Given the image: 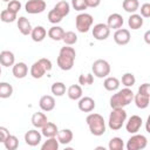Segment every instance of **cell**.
<instances>
[{"mask_svg": "<svg viewBox=\"0 0 150 150\" xmlns=\"http://www.w3.org/2000/svg\"><path fill=\"white\" fill-rule=\"evenodd\" d=\"M75 56H76V52L73 47H69V46H64L60 49V53H59V56H57V66L60 69L62 70H70L74 66V62H75Z\"/></svg>", "mask_w": 150, "mask_h": 150, "instance_id": "6da1fadb", "label": "cell"}, {"mask_svg": "<svg viewBox=\"0 0 150 150\" xmlns=\"http://www.w3.org/2000/svg\"><path fill=\"white\" fill-rule=\"evenodd\" d=\"M134 95H135L134 91L130 88H127V87L118 90L116 94H114L110 97L111 109H114V108H124L125 105L131 103V101L134 100Z\"/></svg>", "mask_w": 150, "mask_h": 150, "instance_id": "7a4b0ae2", "label": "cell"}, {"mask_svg": "<svg viewBox=\"0 0 150 150\" xmlns=\"http://www.w3.org/2000/svg\"><path fill=\"white\" fill-rule=\"evenodd\" d=\"M86 122L94 136H102L105 132V122L100 114H89L86 118Z\"/></svg>", "mask_w": 150, "mask_h": 150, "instance_id": "3957f363", "label": "cell"}, {"mask_svg": "<svg viewBox=\"0 0 150 150\" xmlns=\"http://www.w3.org/2000/svg\"><path fill=\"white\" fill-rule=\"evenodd\" d=\"M127 120V111L123 108H114L109 115L108 125L111 130H120Z\"/></svg>", "mask_w": 150, "mask_h": 150, "instance_id": "277c9868", "label": "cell"}, {"mask_svg": "<svg viewBox=\"0 0 150 150\" xmlns=\"http://www.w3.org/2000/svg\"><path fill=\"white\" fill-rule=\"evenodd\" d=\"M94 22V18L91 14L89 13H80L76 18H75V25H76V29L80 33H87L89 30V28L91 27Z\"/></svg>", "mask_w": 150, "mask_h": 150, "instance_id": "5b68a950", "label": "cell"}, {"mask_svg": "<svg viewBox=\"0 0 150 150\" xmlns=\"http://www.w3.org/2000/svg\"><path fill=\"white\" fill-rule=\"evenodd\" d=\"M91 70L96 77L103 79L110 74V64L108 61H105L103 59H98V60L94 61V63L91 66Z\"/></svg>", "mask_w": 150, "mask_h": 150, "instance_id": "8992f818", "label": "cell"}, {"mask_svg": "<svg viewBox=\"0 0 150 150\" xmlns=\"http://www.w3.org/2000/svg\"><path fill=\"white\" fill-rule=\"evenodd\" d=\"M148 144V139L144 135H139V134H132V136L128 139L127 142V150H142Z\"/></svg>", "mask_w": 150, "mask_h": 150, "instance_id": "52a82bcc", "label": "cell"}, {"mask_svg": "<svg viewBox=\"0 0 150 150\" xmlns=\"http://www.w3.org/2000/svg\"><path fill=\"white\" fill-rule=\"evenodd\" d=\"M46 6L45 0H28L25 5V9L29 14H39L46 9Z\"/></svg>", "mask_w": 150, "mask_h": 150, "instance_id": "ba28073f", "label": "cell"}, {"mask_svg": "<svg viewBox=\"0 0 150 150\" xmlns=\"http://www.w3.org/2000/svg\"><path fill=\"white\" fill-rule=\"evenodd\" d=\"M109 34H110V28L107 26V23H96L93 28V36L98 41H103L108 39Z\"/></svg>", "mask_w": 150, "mask_h": 150, "instance_id": "9c48e42d", "label": "cell"}, {"mask_svg": "<svg viewBox=\"0 0 150 150\" xmlns=\"http://www.w3.org/2000/svg\"><path fill=\"white\" fill-rule=\"evenodd\" d=\"M142 124H143L142 117L138 115H132L125 123V129L129 134L132 135V134H136L139 131V129L142 128Z\"/></svg>", "mask_w": 150, "mask_h": 150, "instance_id": "30bf717a", "label": "cell"}, {"mask_svg": "<svg viewBox=\"0 0 150 150\" xmlns=\"http://www.w3.org/2000/svg\"><path fill=\"white\" fill-rule=\"evenodd\" d=\"M130 38H131L130 32H129V29H125V28H118L114 33V41L120 46H124V45L129 43Z\"/></svg>", "mask_w": 150, "mask_h": 150, "instance_id": "8fae6325", "label": "cell"}, {"mask_svg": "<svg viewBox=\"0 0 150 150\" xmlns=\"http://www.w3.org/2000/svg\"><path fill=\"white\" fill-rule=\"evenodd\" d=\"M41 138H42L41 132L38 131V130H35V129L28 130L25 134V142H26V144H28L30 146H36L38 144H40Z\"/></svg>", "mask_w": 150, "mask_h": 150, "instance_id": "7c38bea8", "label": "cell"}, {"mask_svg": "<svg viewBox=\"0 0 150 150\" xmlns=\"http://www.w3.org/2000/svg\"><path fill=\"white\" fill-rule=\"evenodd\" d=\"M79 109L83 112H90L95 109V101L94 98L89 97V96H84V97H81L79 100Z\"/></svg>", "mask_w": 150, "mask_h": 150, "instance_id": "4fadbf2b", "label": "cell"}, {"mask_svg": "<svg viewBox=\"0 0 150 150\" xmlns=\"http://www.w3.org/2000/svg\"><path fill=\"white\" fill-rule=\"evenodd\" d=\"M39 105L42 111H52L55 108V98L50 95H43L39 101Z\"/></svg>", "mask_w": 150, "mask_h": 150, "instance_id": "5bb4252c", "label": "cell"}, {"mask_svg": "<svg viewBox=\"0 0 150 150\" xmlns=\"http://www.w3.org/2000/svg\"><path fill=\"white\" fill-rule=\"evenodd\" d=\"M107 26L109 28H112V29H118L123 26V16L118 13H112L108 16V20H107Z\"/></svg>", "mask_w": 150, "mask_h": 150, "instance_id": "9a60e30c", "label": "cell"}, {"mask_svg": "<svg viewBox=\"0 0 150 150\" xmlns=\"http://www.w3.org/2000/svg\"><path fill=\"white\" fill-rule=\"evenodd\" d=\"M13 75L16 79H23L27 76L28 74V66L25 62H18L13 64V69H12Z\"/></svg>", "mask_w": 150, "mask_h": 150, "instance_id": "2e32d148", "label": "cell"}, {"mask_svg": "<svg viewBox=\"0 0 150 150\" xmlns=\"http://www.w3.org/2000/svg\"><path fill=\"white\" fill-rule=\"evenodd\" d=\"M59 129H57V125L53 122H47L42 128H41V135L45 136L46 138H49V137H56V134H57Z\"/></svg>", "mask_w": 150, "mask_h": 150, "instance_id": "e0dca14e", "label": "cell"}, {"mask_svg": "<svg viewBox=\"0 0 150 150\" xmlns=\"http://www.w3.org/2000/svg\"><path fill=\"white\" fill-rule=\"evenodd\" d=\"M15 62V56L9 50H2L0 53V64L4 67H11Z\"/></svg>", "mask_w": 150, "mask_h": 150, "instance_id": "ac0fdd59", "label": "cell"}, {"mask_svg": "<svg viewBox=\"0 0 150 150\" xmlns=\"http://www.w3.org/2000/svg\"><path fill=\"white\" fill-rule=\"evenodd\" d=\"M47 35V30L45 27L42 26H36L34 28H32V32H30V36H32V40L35 41V42H41L45 40Z\"/></svg>", "mask_w": 150, "mask_h": 150, "instance_id": "d6986e66", "label": "cell"}, {"mask_svg": "<svg viewBox=\"0 0 150 150\" xmlns=\"http://www.w3.org/2000/svg\"><path fill=\"white\" fill-rule=\"evenodd\" d=\"M18 28L22 35H29L32 32V25L29 20L25 16H20L18 19Z\"/></svg>", "mask_w": 150, "mask_h": 150, "instance_id": "ffe728a7", "label": "cell"}, {"mask_svg": "<svg viewBox=\"0 0 150 150\" xmlns=\"http://www.w3.org/2000/svg\"><path fill=\"white\" fill-rule=\"evenodd\" d=\"M57 141L61 144H69L73 141V131L70 129H62L59 130L56 134Z\"/></svg>", "mask_w": 150, "mask_h": 150, "instance_id": "44dd1931", "label": "cell"}, {"mask_svg": "<svg viewBox=\"0 0 150 150\" xmlns=\"http://www.w3.org/2000/svg\"><path fill=\"white\" fill-rule=\"evenodd\" d=\"M46 68L42 66V63L38 60L36 62H34L30 67V75L34 77V79H41L45 74H46Z\"/></svg>", "mask_w": 150, "mask_h": 150, "instance_id": "7402d4cb", "label": "cell"}, {"mask_svg": "<svg viewBox=\"0 0 150 150\" xmlns=\"http://www.w3.org/2000/svg\"><path fill=\"white\" fill-rule=\"evenodd\" d=\"M128 25L131 29L136 30V29H139L142 26H143V18L139 15V14H136V13H132L129 19H128Z\"/></svg>", "mask_w": 150, "mask_h": 150, "instance_id": "603a6c76", "label": "cell"}, {"mask_svg": "<svg viewBox=\"0 0 150 150\" xmlns=\"http://www.w3.org/2000/svg\"><path fill=\"white\" fill-rule=\"evenodd\" d=\"M103 87L108 91H115L120 87V80L114 77V76H107L104 82H103Z\"/></svg>", "mask_w": 150, "mask_h": 150, "instance_id": "cb8c5ba5", "label": "cell"}, {"mask_svg": "<svg viewBox=\"0 0 150 150\" xmlns=\"http://www.w3.org/2000/svg\"><path fill=\"white\" fill-rule=\"evenodd\" d=\"M47 34H48V36H49L52 40H54V41H60V40H62V38H63L64 30H63V28L60 27V26H53V27L49 28V30L47 32Z\"/></svg>", "mask_w": 150, "mask_h": 150, "instance_id": "d4e9b609", "label": "cell"}, {"mask_svg": "<svg viewBox=\"0 0 150 150\" xmlns=\"http://www.w3.org/2000/svg\"><path fill=\"white\" fill-rule=\"evenodd\" d=\"M67 95L73 101L80 100L82 97V88H81V86H79V84H71L68 88V90H67Z\"/></svg>", "mask_w": 150, "mask_h": 150, "instance_id": "484cf974", "label": "cell"}, {"mask_svg": "<svg viewBox=\"0 0 150 150\" xmlns=\"http://www.w3.org/2000/svg\"><path fill=\"white\" fill-rule=\"evenodd\" d=\"M134 101H135V104H136L137 108H139V109H145V108L149 105L150 96H145V95H142V94L137 93L136 95H134Z\"/></svg>", "mask_w": 150, "mask_h": 150, "instance_id": "4316f807", "label": "cell"}, {"mask_svg": "<svg viewBox=\"0 0 150 150\" xmlns=\"http://www.w3.org/2000/svg\"><path fill=\"white\" fill-rule=\"evenodd\" d=\"M47 122H48L47 116L43 112H35L32 116V124L35 128H42Z\"/></svg>", "mask_w": 150, "mask_h": 150, "instance_id": "83f0119b", "label": "cell"}, {"mask_svg": "<svg viewBox=\"0 0 150 150\" xmlns=\"http://www.w3.org/2000/svg\"><path fill=\"white\" fill-rule=\"evenodd\" d=\"M122 6H123V9L128 13H135L138 7H139V2L138 0H123L122 2Z\"/></svg>", "mask_w": 150, "mask_h": 150, "instance_id": "f1b7e54d", "label": "cell"}, {"mask_svg": "<svg viewBox=\"0 0 150 150\" xmlns=\"http://www.w3.org/2000/svg\"><path fill=\"white\" fill-rule=\"evenodd\" d=\"M54 9H56V11L64 18V16H67V15L69 14V12H70V5H69L66 0H61V1H59V2L54 6Z\"/></svg>", "mask_w": 150, "mask_h": 150, "instance_id": "f546056e", "label": "cell"}, {"mask_svg": "<svg viewBox=\"0 0 150 150\" xmlns=\"http://www.w3.org/2000/svg\"><path fill=\"white\" fill-rule=\"evenodd\" d=\"M13 94V87L8 82H0V98H8Z\"/></svg>", "mask_w": 150, "mask_h": 150, "instance_id": "4dcf8cb0", "label": "cell"}, {"mask_svg": "<svg viewBox=\"0 0 150 150\" xmlns=\"http://www.w3.org/2000/svg\"><path fill=\"white\" fill-rule=\"evenodd\" d=\"M4 145H5V148H6L7 150H15V149H18V146H19V139H18L16 136L9 134V136H8V137L5 139V142H4Z\"/></svg>", "mask_w": 150, "mask_h": 150, "instance_id": "1f68e13d", "label": "cell"}, {"mask_svg": "<svg viewBox=\"0 0 150 150\" xmlns=\"http://www.w3.org/2000/svg\"><path fill=\"white\" fill-rule=\"evenodd\" d=\"M59 149V141L56 137H49L45 143L41 145V150H57Z\"/></svg>", "mask_w": 150, "mask_h": 150, "instance_id": "d6a6232c", "label": "cell"}, {"mask_svg": "<svg viewBox=\"0 0 150 150\" xmlns=\"http://www.w3.org/2000/svg\"><path fill=\"white\" fill-rule=\"evenodd\" d=\"M16 13H13L8 9H4L1 13H0V20L2 22H6V23H9V22H14L16 20Z\"/></svg>", "mask_w": 150, "mask_h": 150, "instance_id": "836d02e7", "label": "cell"}, {"mask_svg": "<svg viewBox=\"0 0 150 150\" xmlns=\"http://www.w3.org/2000/svg\"><path fill=\"white\" fill-rule=\"evenodd\" d=\"M50 90L55 96H62L66 94V84L63 82H55L52 84Z\"/></svg>", "mask_w": 150, "mask_h": 150, "instance_id": "e575fe53", "label": "cell"}, {"mask_svg": "<svg viewBox=\"0 0 150 150\" xmlns=\"http://www.w3.org/2000/svg\"><path fill=\"white\" fill-rule=\"evenodd\" d=\"M62 41H63L67 46H73V45H75V43L77 42V35H76L74 32H71V30L64 32L63 38H62Z\"/></svg>", "mask_w": 150, "mask_h": 150, "instance_id": "d590c367", "label": "cell"}, {"mask_svg": "<svg viewBox=\"0 0 150 150\" xmlns=\"http://www.w3.org/2000/svg\"><path fill=\"white\" fill-rule=\"evenodd\" d=\"M109 149L110 150H123L124 148V142L120 137H112L109 141Z\"/></svg>", "mask_w": 150, "mask_h": 150, "instance_id": "8d00e7d4", "label": "cell"}, {"mask_svg": "<svg viewBox=\"0 0 150 150\" xmlns=\"http://www.w3.org/2000/svg\"><path fill=\"white\" fill-rule=\"evenodd\" d=\"M121 81H122V84H123L124 87L130 88V87H132V86L135 84L136 79H135V76H134L132 73H125V74L122 75Z\"/></svg>", "mask_w": 150, "mask_h": 150, "instance_id": "74e56055", "label": "cell"}, {"mask_svg": "<svg viewBox=\"0 0 150 150\" xmlns=\"http://www.w3.org/2000/svg\"><path fill=\"white\" fill-rule=\"evenodd\" d=\"M47 18H48V21L50 22V23H59V22H61L62 21V19H63V16L56 11V9H50L49 12H48V15H47Z\"/></svg>", "mask_w": 150, "mask_h": 150, "instance_id": "f35d334b", "label": "cell"}, {"mask_svg": "<svg viewBox=\"0 0 150 150\" xmlns=\"http://www.w3.org/2000/svg\"><path fill=\"white\" fill-rule=\"evenodd\" d=\"M94 82V75L88 73V74H81L79 76V83L82 86H90Z\"/></svg>", "mask_w": 150, "mask_h": 150, "instance_id": "ab89813d", "label": "cell"}, {"mask_svg": "<svg viewBox=\"0 0 150 150\" xmlns=\"http://www.w3.org/2000/svg\"><path fill=\"white\" fill-rule=\"evenodd\" d=\"M7 9L13 12V13H16L21 9V2L19 0H11L8 4H7Z\"/></svg>", "mask_w": 150, "mask_h": 150, "instance_id": "60d3db41", "label": "cell"}, {"mask_svg": "<svg viewBox=\"0 0 150 150\" xmlns=\"http://www.w3.org/2000/svg\"><path fill=\"white\" fill-rule=\"evenodd\" d=\"M71 6L75 11H79V12H82L88 8L86 0H71Z\"/></svg>", "mask_w": 150, "mask_h": 150, "instance_id": "b9f144b4", "label": "cell"}, {"mask_svg": "<svg viewBox=\"0 0 150 150\" xmlns=\"http://www.w3.org/2000/svg\"><path fill=\"white\" fill-rule=\"evenodd\" d=\"M141 16L142 18H150V4L145 2L141 6Z\"/></svg>", "mask_w": 150, "mask_h": 150, "instance_id": "7bdbcfd3", "label": "cell"}, {"mask_svg": "<svg viewBox=\"0 0 150 150\" xmlns=\"http://www.w3.org/2000/svg\"><path fill=\"white\" fill-rule=\"evenodd\" d=\"M138 93L142 94V95H145V96H150V84L149 83H143L139 86L138 88Z\"/></svg>", "mask_w": 150, "mask_h": 150, "instance_id": "ee69618b", "label": "cell"}, {"mask_svg": "<svg viewBox=\"0 0 150 150\" xmlns=\"http://www.w3.org/2000/svg\"><path fill=\"white\" fill-rule=\"evenodd\" d=\"M9 136V131L6 127H1L0 125V143H4L5 139Z\"/></svg>", "mask_w": 150, "mask_h": 150, "instance_id": "f6af8a7d", "label": "cell"}, {"mask_svg": "<svg viewBox=\"0 0 150 150\" xmlns=\"http://www.w3.org/2000/svg\"><path fill=\"white\" fill-rule=\"evenodd\" d=\"M41 63H42V66L46 68V70L47 71H49V70H52V62H50V60L49 59H46V57H42V59H40L39 60Z\"/></svg>", "mask_w": 150, "mask_h": 150, "instance_id": "bcb514c9", "label": "cell"}, {"mask_svg": "<svg viewBox=\"0 0 150 150\" xmlns=\"http://www.w3.org/2000/svg\"><path fill=\"white\" fill-rule=\"evenodd\" d=\"M86 4H87V7L95 8L101 4V0H86Z\"/></svg>", "mask_w": 150, "mask_h": 150, "instance_id": "7dc6e473", "label": "cell"}, {"mask_svg": "<svg viewBox=\"0 0 150 150\" xmlns=\"http://www.w3.org/2000/svg\"><path fill=\"white\" fill-rule=\"evenodd\" d=\"M149 34H150V32L148 30V32L145 33V35H144V38H145V41H146V43H149V42H150V40H149Z\"/></svg>", "mask_w": 150, "mask_h": 150, "instance_id": "c3c4849f", "label": "cell"}, {"mask_svg": "<svg viewBox=\"0 0 150 150\" xmlns=\"http://www.w3.org/2000/svg\"><path fill=\"white\" fill-rule=\"evenodd\" d=\"M2 1H5V2H9L11 0H2Z\"/></svg>", "mask_w": 150, "mask_h": 150, "instance_id": "681fc988", "label": "cell"}, {"mask_svg": "<svg viewBox=\"0 0 150 150\" xmlns=\"http://www.w3.org/2000/svg\"><path fill=\"white\" fill-rule=\"evenodd\" d=\"M0 75H1V66H0Z\"/></svg>", "mask_w": 150, "mask_h": 150, "instance_id": "f907efd6", "label": "cell"}]
</instances>
